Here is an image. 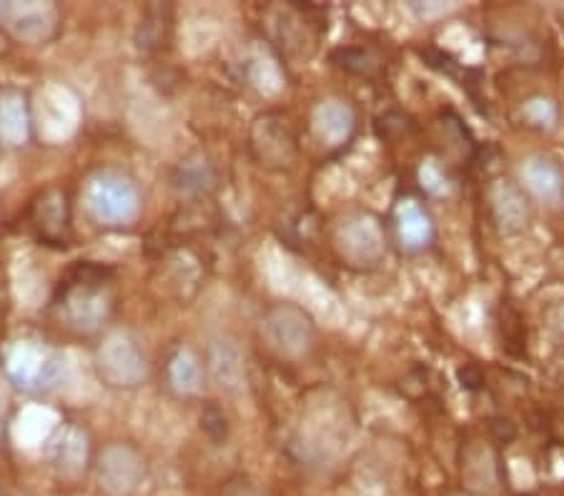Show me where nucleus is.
Returning a JSON list of instances; mask_svg holds the SVG:
<instances>
[{"label": "nucleus", "instance_id": "obj_20", "mask_svg": "<svg viewBox=\"0 0 564 496\" xmlns=\"http://www.w3.org/2000/svg\"><path fill=\"white\" fill-rule=\"evenodd\" d=\"M176 186L186 196L204 194L214 186V168L206 158H188L176 170Z\"/></svg>", "mask_w": 564, "mask_h": 496}, {"label": "nucleus", "instance_id": "obj_27", "mask_svg": "<svg viewBox=\"0 0 564 496\" xmlns=\"http://www.w3.org/2000/svg\"><path fill=\"white\" fill-rule=\"evenodd\" d=\"M8 51V38H6V33H3V29H0V56H3V53Z\"/></svg>", "mask_w": 564, "mask_h": 496}, {"label": "nucleus", "instance_id": "obj_5", "mask_svg": "<svg viewBox=\"0 0 564 496\" xmlns=\"http://www.w3.org/2000/svg\"><path fill=\"white\" fill-rule=\"evenodd\" d=\"M259 331L271 354L284 361H304L316 344V323L296 304L269 306L259 321Z\"/></svg>", "mask_w": 564, "mask_h": 496}, {"label": "nucleus", "instance_id": "obj_6", "mask_svg": "<svg viewBox=\"0 0 564 496\" xmlns=\"http://www.w3.org/2000/svg\"><path fill=\"white\" fill-rule=\"evenodd\" d=\"M96 376L108 389H135L149 378V359L131 331H111L96 346Z\"/></svg>", "mask_w": 564, "mask_h": 496}, {"label": "nucleus", "instance_id": "obj_22", "mask_svg": "<svg viewBox=\"0 0 564 496\" xmlns=\"http://www.w3.org/2000/svg\"><path fill=\"white\" fill-rule=\"evenodd\" d=\"M420 184H422L426 194L447 196L449 188H452V178L447 174V168H444L440 161L426 158V161H422V166H420Z\"/></svg>", "mask_w": 564, "mask_h": 496}, {"label": "nucleus", "instance_id": "obj_10", "mask_svg": "<svg viewBox=\"0 0 564 496\" xmlns=\"http://www.w3.org/2000/svg\"><path fill=\"white\" fill-rule=\"evenodd\" d=\"M31 45L51 43L58 35L61 15L53 3H0V29Z\"/></svg>", "mask_w": 564, "mask_h": 496}, {"label": "nucleus", "instance_id": "obj_18", "mask_svg": "<svg viewBox=\"0 0 564 496\" xmlns=\"http://www.w3.org/2000/svg\"><path fill=\"white\" fill-rule=\"evenodd\" d=\"M31 135V119L25 96L18 90L0 93V141L8 146H23Z\"/></svg>", "mask_w": 564, "mask_h": 496}, {"label": "nucleus", "instance_id": "obj_4", "mask_svg": "<svg viewBox=\"0 0 564 496\" xmlns=\"http://www.w3.org/2000/svg\"><path fill=\"white\" fill-rule=\"evenodd\" d=\"M332 246L347 266L369 271L387 258V231L379 216L354 209L334 221Z\"/></svg>", "mask_w": 564, "mask_h": 496}, {"label": "nucleus", "instance_id": "obj_11", "mask_svg": "<svg viewBox=\"0 0 564 496\" xmlns=\"http://www.w3.org/2000/svg\"><path fill=\"white\" fill-rule=\"evenodd\" d=\"M29 219L35 236L45 246L66 249L70 243V203L63 188L51 186L35 196L31 201Z\"/></svg>", "mask_w": 564, "mask_h": 496}, {"label": "nucleus", "instance_id": "obj_29", "mask_svg": "<svg viewBox=\"0 0 564 496\" xmlns=\"http://www.w3.org/2000/svg\"><path fill=\"white\" fill-rule=\"evenodd\" d=\"M449 496H475V494H449Z\"/></svg>", "mask_w": 564, "mask_h": 496}, {"label": "nucleus", "instance_id": "obj_23", "mask_svg": "<svg viewBox=\"0 0 564 496\" xmlns=\"http://www.w3.org/2000/svg\"><path fill=\"white\" fill-rule=\"evenodd\" d=\"M202 429L216 441V444H221V441L229 437V423H226L224 411L218 409V406H206L202 411Z\"/></svg>", "mask_w": 564, "mask_h": 496}, {"label": "nucleus", "instance_id": "obj_14", "mask_svg": "<svg viewBox=\"0 0 564 496\" xmlns=\"http://www.w3.org/2000/svg\"><path fill=\"white\" fill-rule=\"evenodd\" d=\"M391 223H394L397 241L402 243L404 251H424L432 246L434 241V219L426 206L414 196H404L394 203V211H391Z\"/></svg>", "mask_w": 564, "mask_h": 496}, {"label": "nucleus", "instance_id": "obj_2", "mask_svg": "<svg viewBox=\"0 0 564 496\" xmlns=\"http://www.w3.org/2000/svg\"><path fill=\"white\" fill-rule=\"evenodd\" d=\"M80 201L88 219L104 229H123L135 223L143 209L141 188L135 180L116 168H98L84 180Z\"/></svg>", "mask_w": 564, "mask_h": 496}, {"label": "nucleus", "instance_id": "obj_21", "mask_svg": "<svg viewBox=\"0 0 564 496\" xmlns=\"http://www.w3.org/2000/svg\"><path fill=\"white\" fill-rule=\"evenodd\" d=\"M332 60L339 68L357 76H371L377 70V56L367 48H339L334 51Z\"/></svg>", "mask_w": 564, "mask_h": 496}, {"label": "nucleus", "instance_id": "obj_25", "mask_svg": "<svg viewBox=\"0 0 564 496\" xmlns=\"http://www.w3.org/2000/svg\"><path fill=\"white\" fill-rule=\"evenodd\" d=\"M547 323H550V331L554 333V339L564 344V304L554 306V309L547 313Z\"/></svg>", "mask_w": 564, "mask_h": 496}, {"label": "nucleus", "instance_id": "obj_15", "mask_svg": "<svg viewBox=\"0 0 564 496\" xmlns=\"http://www.w3.org/2000/svg\"><path fill=\"white\" fill-rule=\"evenodd\" d=\"M520 186L536 201L560 206L564 201V166L544 153H532L520 164Z\"/></svg>", "mask_w": 564, "mask_h": 496}, {"label": "nucleus", "instance_id": "obj_8", "mask_svg": "<svg viewBox=\"0 0 564 496\" xmlns=\"http://www.w3.org/2000/svg\"><path fill=\"white\" fill-rule=\"evenodd\" d=\"M45 459L61 482L76 484L84 480L96 459L86 427H80L78 421H63L45 444Z\"/></svg>", "mask_w": 564, "mask_h": 496}, {"label": "nucleus", "instance_id": "obj_19", "mask_svg": "<svg viewBox=\"0 0 564 496\" xmlns=\"http://www.w3.org/2000/svg\"><path fill=\"white\" fill-rule=\"evenodd\" d=\"M522 121L536 131H554L560 123V106L552 96L534 93L520 106Z\"/></svg>", "mask_w": 564, "mask_h": 496}, {"label": "nucleus", "instance_id": "obj_9", "mask_svg": "<svg viewBox=\"0 0 564 496\" xmlns=\"http://www.w3.org/2000/svg\"><path fill=\"white\" fill-rule=\"evenodd\" d=\"M249 146L259 166L269 170H286L296 164V139L286 121L276 113H263L251 125Z\"/></svg>", "mask_w": 564, "mask_h": 496}, {"label": "nucleus", "instance_id": "obj_28", "mask_svg": "<svg viewBox=\"0 0 564 496\" xmlns=\"http://www.w3.org/2000/svg\"><path fill=\"white\" fill-rule=\"evenodd\" d=\"M3 437H6V423H3V417H0V444H3Z\"/></svg>", "mask_w": 564, "mask_h": 496}, {"label": "nucleus", "instance_id": "obj_12", "mask_svg": "<svg viewBox=\"0 0 564 496\" xmlns=\"http://www.w3.org/2000/svg\"><path fill=\"white\" fill-rule=\"evenodd\" d=\"M308 131L324 148H344L357 131V113L344 98H322L308 115Z\"/></svg>", "mask_w": 564, "mask_h": 496}, {"label": "nucleus", "instance_id": "obj_26", "mask_svg": "<svg viewBox=\"0 0 564 496\" xmlns=\"http://www.w3.org/2000/svg\"><path fill=\"white\" fill-rule=\"evenodd\" d=\"M8 306V278H6V268L0 266V316L6 313Z\"/></svg>", "mask_w": 564, "mask_h": 496}, {"label": "nucleus", "instance_id": "obj_13", "mask_svg": "<svg viewBox=\"0 0 564 496\" xmlns=\"http://www.w3.org/2000/svg\"><path fill=\"white\" fill-rule=\"evenodd\" d=\"M489 211L502 236H520L532 221V206L527 191L514 180L499 178L489 186Z\"/></svg>", "mask_w": 564, "mask_h": 496}, {"label": "nucleus", "instance_id": "obj_24", "mask_svg": "<svg viewBox=\"0 0 564 496\" xmlns=\"http://www.w3.org/2000/svg\"><path fill=\"white\" fill-rule=\"evenodd\" d=\"M216 496H267L257 482L247 480V476H234V480L226 482Z\"/></svg>", "mask_w": 564, "mask_h": 496}, {"label": "nucleus", "instance_id": "obj_17", "mask_svg": "<svg viewBox=\"0 0 564 496\" xmlns=\"http://www.w3.org/2000/svg\"><path fill=\"white\" fill-rule=\"evenodd\" d=\"M206 372L226 394H241L247 384V368L239 346L229 339H214L206 351Z\"/></svg>", "mask_w": 564, "mask_h": 496}, {"label": "nucleus", "instance_id": "obj_7", "mask_svg": "<svg viewBox=\"0 0 564 496\" xmlns=\"http://www.w3.org/2000/svg\"><path fill=\"white\" fill-rule=\"evenodd\" d=\"M94 476L104 496H133L145 480V456L131 441H108L94 459Z\"/></svg>", "mask_w": 564, "mask_h": 496}, {"label": "nucleus", "instance_id": "obj_16", "mask_svg": "<svg viewBox=\"0 0 564 496\" xmlns=\"http://www.w3.org/2000/svg\"><path fill=\"white\" fill-rule=\"evenodd\" d=\"M163 378H166L169 392L178 399H196L204 392L206 364L194 349L176 344L163 361Z\"/></svg>", "mask_w": 564, "mask_h": 496}, {"label": "nucleus", "instance_id": "obj_3", "mask_svg": "<svg viewBox=\"0 0 564 496\" xmlns=\"http://www.w3.org/2000/svg\"><path fill=\"white\" fill-rule=\"evenodd\" d=\"M3 372L18 389L48 392L61 384L66 374V361L51 341L35 333H23L6 346Z\"/></svg>", "mask_w": 564, "mask_h": 496}, {"label": "nucleus", "instance_id": "obj_1", "mask_svg": "<svg viewBox=\"0 0 564 496\" xmlns=\"http://www.w3.org/2000/svg\"><path fill=\"white\" fill-rule=\"evenodd\" d=\"M113 271L96 264L73 266L61 278L56 306L63 321L80 333H94L104 327L113 311L111 296Z\"/></svg>", "mask_w": 564, "mask_h": 496}]
</instances>
